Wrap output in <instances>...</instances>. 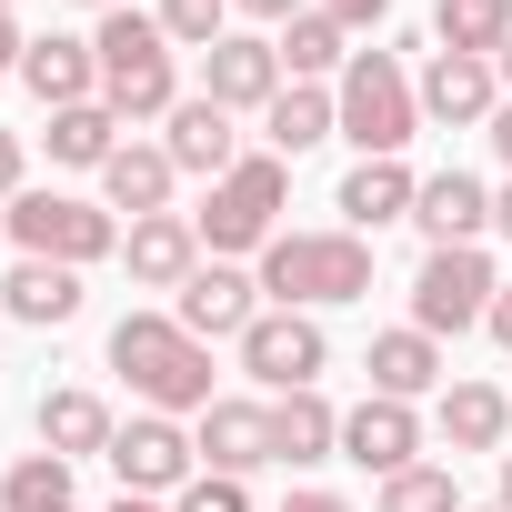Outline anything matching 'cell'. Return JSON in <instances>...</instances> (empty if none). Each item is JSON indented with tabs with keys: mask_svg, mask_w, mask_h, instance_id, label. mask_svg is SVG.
I'll use <instances>...</instances> for the list:
<instances>
[{
	"mask_svg": "<svg viewBox=\"0 0 512 512\" xmlns=\"http://www.w3.org/2000/svg\"><path fill=\"white\" fill-rule=\"evenodd\" d=\"M111 372L141 392V412H171V422H201L221 392H211V342L181 332L171 312H121L111 322Z\"/></svg>",
	"mask_w": 512,
	"mask_h": 512,
	"instance_id": "obj_1",
	"label": "cell"
},
{
	"mask_svg": "<svg viewBox=\"0 0 512 512\" xmlns=\"http://www.w3.org/2000/svg\"><path fill=\"white\" fill-rule=\"evenodd\" d=\"M372 292V241L362 231H282L272 251H262V302L272 312H342V302H362Z\"/></svg>",
	"mask_w": 512,
	"mask_h": 512,
	"instance_id": "obj_2",
	"label": "cell"
},
{
	"mask_svg": "<svg viewBox=\"0 0 512 512\" xmlns=\"http://www.w3.org/2000/svg\"><path fill=\"white\" fill-rule=\"evenodd\" d=\"M91 51H101V101L121 111V121H171L181 111V51H171V31L151 21V11H101V31H91Z\"/></svg>",
	"mask_w": 512,
	"mask_h": 512,
	"instance_id": "obj_3",
	"label": "cell"
},
{
	"mask_svg": "<svg viewBox=\"0 0 512 512\" xmlns=\"http://www.w3.org/2000/svg\"><path fill=\"white\" fill-rule=\"evenodd\" d=\"M282 201H292V161L282 151H241L231 181H211V201L191 211L211 262H241V251H272L282 241Z\"/></svg>",
	"mask_w": 512,
	"mask_h": 512,
	"instance_id": "obj_4",
	"label": "cell"
},
{
	"mask_svg": "<svg viewBox=\"0 0 512 512\" xmlns=\"http://www.w3.org/2000/svg\"><path fill=\"white\" fill-rule=\"evenodd\" d=\"M332 111H342V141L362 161H402L422 131V91H412L402 51H352V71L332 81Z\"/></svg>",
	"mask_w": 512,
	"mask_h": 512,
	"instance_id": "obj_5",
	"label": "cell"
},
{
	"mask_svg": "<svg viewBox=\"0 0 512 512\" xmlns=\"http://www.w3.org/2000/svg\"><path fill=\"white\" fill-rule=\"evenodd\" d=\"M0 221H11L21 262H71V272H91V262L121 251V211H111V201H81V191H21Z\"/></svg>",
	"mask_w": 512,
	"mask_h": 512,
	"instance_id": "obj_6",
	"label": "cell"
},
{
	"mask_svg": "<svg viewBox=\"0 0 512 512\" xmlns=\"http://www.w3.org/2000/svg\"><path fill=\"white\" fill-rule=\"evenodd\" d=\"M502 272H492V251L482 241H452V251H422V272H412V332H472L492 312Z\"/></svg>",
	"mask_w": 512,
	"mask_h": 512,
	"instance_id": "obj_7",
	"label": "cell"
},
{
	"mask_svg": "<svg viewBox=\"0 0 512 512\" xmlns=\"http://www.w3.org/2000/svg\"><path fill=\"white\" fill-rule=\"evenodd\" d=\"M101 462H111L121 492H141V502H171V492L201 482V442H191V422H171V412H131Z\"/></svg>",
	"mask_w": 512,
	"mask_h": 512,
	"instance_id": "obj_8",
	"label": "cell"
},
{
	"mask_svg": "<svg viewBox=\"0 0 512 512\" xmlns=\"http://www.w3.org/2000/svg\"><path fill=\"white\" fill-rule=\"evenodd\" d=\"M241 372L262 382L272 402H282V392H322V372H332L322 312H262V322L241 332Z\"/></svg>",
	"mask_w": 512,
	"mask_h": 512,
	"instance_id": "obj_9",
	"label": "cell"
},
{
	"mask_svg": "<svg viewBox=\"0 0 512 512\" xmlns=\"http://www.w3.org/2000/svg\"><path fill=\"white\" fill-rule=\"evenodd\" d=\"M201 91L241 121V111H272V101L292 91V71H282V51H272L262 31H221V41L201 51Z\"/></svg>",
	"mask_w": 512,
	"mask_h": 512,
	"instance_id": "obj_10",
	"label": "cell"
},
{
	"mask_svg": "<svg viewBox=\"0 0 512 512\" xmlns=\"http://www.w3.org/2000/svg\"><path fill=\"white\" fill-rule=\"evenodd\" d=\"M171 322L201 332V342H241L251 322H262V272H241V262H201V272L171 292Z\"/></svg>",
	"mask_w": 512,
	"mask_h": 512,
	"instance_id": "obj_11",
	"label": "cell"
},
{
	"mask_svg": "<svg viewBox=\"0 0 512 512\" xmlns=\"http://www.w3.org/2000/svg\"><path fill=\"white\" fill-rule=\"evenodd\" d=\"M412 91H422V121H442V131H482L502 111V71L492 61H462V51H432L412 71Z\"/></svg>",
	"mask_w": 512,
	"mask_h": 512,
	"instance_id": "obj_12",
	"label": "cell"
},
{
	"mask_svg": "<svg viewBox=\"0 0 512 512\" xmlns=\"http://www.w3.org/2000/svg\"><path fill=\"white\" fill-rule=\"evenodd\" d=\"M161 151H171L181 181H231L241 171V131H231V111L211 91H181V111L161 121Z\"/></svg>",
	"mask_w": 512,
	"mask_h": 512,
	"instance_id": "obj_13",
	"label": "cell"
},
{
	"mask_svg": "<svg viewBox=\"0 0 512 512\" xmlns=\"http://www.w3.org/2000/svg\"><path fill=\"white\" fill-rule=\"evenodd\" d=\"M342 462H362L372 482L412 472V462H422V412H412V402H382V392H362V402L342 412Z\"/></svg>",
	"mask_w": 512,
	"mask_h": 512,
	"instance_id": "obj_14",
	"label": "cell"
},
{
	"mask_svg": "<svg viewBox=\"0 0 512 512\" xmlns=\"http://www.w3.org/2000/svg\"><path fill=\"white\" fill-rule=\"evenodd\" d=\"M191 442H201V472H231V482H251V472L272 462V402L221 392V402L191 422Z\"/></svg>",
	"mask_w": 512,
	"mask_h": 512,
	"instance_id": "obj_15",
	"label": "cell"
},
{
	"mask_svg": "<svg viewBox=\"0 0 512 512\" xmlns=\"http://www.w3.org/2000/svg\"><path fill=\"white\" fill-rule=\"evenodd\" d=\"M21 91H31L41 111H81V101H101V51L71 41V31H41V41L21 51Z\"/></svg>",
	"mask_w": 512,
	"mask_h": 512,
	"instance_id": "obj_16",
	"label": "cell"
},
{
	"mask_svg": "<svg viewBox=\"0 0 512 512\" xmlns=\"http://www.w3.org/2000/svg\"><path fill=\"white\" fill-rule=\"evenodd\" d=\"M121 262H131L141 292H181V282L201 272V231H191V211H151V221H131V231H121Z\"/></svg>",
	"mask_w": 512,
	"mask_h": 512,
	"instance_id": "obj_17",
	"label": "cell"
},
{
	"mask_svg": "<svg viewBox=\"0 0 512 512\" xmlns=\"http://www.w3.org/2000/svg\"><path fill=\"white\" fill-rule=\"evenodd\" d=\"M412 201H422V171H402V161H352L342 171V191H332V211H342V231H392V221H412Z\"/></svg>",
	"mask_w": 512,
	"mask_h": 512,
	"instance_id": "obj_18",
	"label": "cell"
},
{
	"mask_svg": "<svg viewBox=\"0 0 512 512\" xmlns=\"http://www.w3.org/2000/svg\"><path fill=\"white\" fill-rule=\"evenodd\" d=\"M362 372H372V392L382 402H422V392H442L452 382V362H442V342L432 332H372V352H362Z\"/></svg>",
	"mask_w": 512,
	"mask_h": 512,
	"instance_id": "obj_19",
	"label": "cell"
},
{
	"mask_svg": "<svg viewBox=\"0 0 512 512\" xmlns=\"http://www.w3.org/2000/svg\"><path fill=\"white\" fill-rule=\"evenodd\" d=\"M412 231H422L432 251L482 241V231H492V191H482L472 171H432V181H422V201H412Z\"/></svg>",
	"mask_w": 512,
	"mask_h": 512,
	"instance_id": "obj_20",
	"label": "cell"
},
{
	"mask_svg": "<svg viewBox=\"0 0 512 512\" xmlns=\"http://www.w3.org/2000/svg\"><path fill=\"white\" fill-rule=\"evenodd\" d=\"M81 272L71 262H21L11 282H0V312H11V322H31V332H61V322H81Z\"/></svg>",
	"mask_w": 512,
	"mask_h": 512,
	"instance_id": "obj_21",
	"label": "cell"
},
{
	"mask_svg": "<svg viewBox=\"0 0 512 512\" xmlns=\"http://www.w3.org/2000/svg\"><path fill=\"white\" fill-rule=\"evenodd\" d=\"M171 191H181V171H171V151H161V141H121V151H111V171H101V201H111V211H131V221L171 211Z\"/></svg>",
	"mask_w": 512,
	"mask_h": 512,
	"instance_id": "obj_22",
	"label": "cell"
},
{
	"mask_svg": "<svg viewBox=\"0 0 512 512\" xmlns=\"http://www.w3.org/2000/svg\"><path fill=\"white\" fill-rule=\"evenodd\" d=\"M111 402L101 392H81V382H61V392H41V452H61V462H91V452H111Z\"/></svg>",
	"mask_w": 512,
	"mask_h": 512,
	"instance_id": "obj_23",
	"label": "cell"
},
{
	"mask_svg": "<svg viewBox=\"0 0 512 512\" xmlns=\"http://www.w3.org/2000/svg\"><path fill=\"white\" fill-rule=\"evenodd\" d=\"M272 462H292V472L342 462V412H332L322 392H282V402H272Z\"/></svg>",
	"mask_w": 512,
	"mask_h": 512,
	"instance_id": "obj_24",
	"label": "cell"
},
{
	"mask_svg": "<svg viewBox=\"0 0 512 512\" xmlns=\"http://www.w3.org/2000/svg\"><path fill=\"white\" fill-rule=\"evenodd\" d=\"M262 141L282 151V161H302V151H322V141H342V111H332V91L322 81H292L272 111H262Z\"/></svg>",
	"mask_w": 512,
	"mask_h": 512,
	"instance_id": "obj_25",
	"label": "cell"
},
{
	"mask_svg": "<svg viewBox=\"0 0 512 512\" xmlns=\"http://www.w3.org/2000/svg\"><path fill=\"white\" fill-rule=\"evenodd\" d=\"M432 422H442L452 452H502V442H512V402H502L492 382H442V412H432Z\"/></svg>",
	"mask_w": 512,
	"mask_h": 512,
	"instance_id": "obj_26",
	"label": "cell"
},
{
	"mask_svg": "<svg viewBox=\"0 0 512 512\" xmlns=\"http://www.w3.org/2000/svg\"><path fill=\"white\" fill-rule=\"evenodd\" d=\"M272 51H282V71H292V81H342V71H352V31L322 11V0H312L302 21H282V41H272Z\"/></svg>",
	"mask_w": 512,
	"mask_h": 512,
	"instance_id": "obj_27",
	"label": "cell"
},
{
	"mask_svg": "<svg viewBox=\"0 0 512 512\" xmlns=\"http://www.w3.org/2000/svg\"><path fill=\"white\" fill-rule=\"evenodd\" d=\"M121 111L111 101H81V111H51V161L61 171H111V151H121Z\"/></svg>",
	"mask_w": 512,
	"mask_h": 512,
	"instance_id": "obj_28",
	"label": "cell"
},
{
	"mask_svg": "<svg viewBox=\"0 0 512 512\" xmlns=\"http://www.w3.org/2000/svg\"><path fill=\"white\" fill-rule=\"evenodd\" d=\"M502 41H512V0H442V11H432V51L502 61Z\"/></svg>",
	"mask_w": 512,
	"mask_h": 512,
	"instance_id": "obj_29",
	"label": "cell"
},
{
	"mask_svg": "<svg viewBox=\"0 0 512 512\" xmlns=\"http://www.w3.org/2000/svg\"><path fill=\"white\" fill-rule=\"evenodd\" d=\"M61 502H71V462L61 452H21L0 472V512H61Z\"/></svg>",
	"mask_w": 512,
	"mask_h": 512,
	"instance_id": "obj_30",
	"label": "cell"
},
{
	"mask_svg": "<svg viewBox=\"0 0 512 512\" xmlns=\"http://www.w3.org/2000/svg\"><path fill=\"white\" fill-rule=\"evenodd\" d=\"M372 512H472V502H462V482H452L442 462H412V472H392V482L372 492Z\"/></svg>",
	"mask_w": 512,
	"mask_h": 512,
	"instance_id": "obj_31",
	"label": "cell"
},
{
	"mask_svg": "<svg viewBox=\"0 0 512 512\" xmlns=\"http://www.w3.org/2000/svg\"><path fill=\"white\" fill-rule=\"evenodd\" d=\"M151 21L171 31V51H211V41L231 31V0H161Z\"/></svg>",
	"mask_w": 512,
	"mask_h": 512,
	"instance_id": "obj_32",
	"label": "cell"
},
{
	"mask_svg": "<svg viewBox=\"0 0 512 512\" xmlns=\"http://www.w3.org/2000/svg\"><path fill=\"white\" fill-rule=\"evenodd\" d=\"M171 512H251V492H241L231 472H201L191 492H171Z\"/></svg>",
	"mask_w": 512,
	"mask_h": 512,
	"instance_id": "obj_33",
	"label": "cell"
},
{
	"mask_svg": "<svg viewBox=\"0 0 512 512\" xmlns=\"http://www.w3.org/2000/svg\"><path fill=\"white\" fill-rule=\"evenodd\" d=\"M31 191V151H21V131H0V201H21Z\"/></svg>",
	"mask_w": 512,
	"mask_h": 512,
	"instance_id": "obj_34",
	"label": "cell"
},
{
	"mask_svg": "<svg viewBox=\"0 0 512 512\" xmlns=\"http://www.w3.org/2000/svg\"><path fill=\"white\" fill-rule=\"evenodd\" d=\"M21 51H31V31H21V11H0V81H21Z\"/></svg>",
	"mask_w": 512,
	"mask_h": 512,
	"instance_id": "obj_35",
	"label": "cell"
},
{
	"mask_svg": "<svg viewBox=\"0 0 512 512\" xmlns=\"http://www.w3.org/2000/svg\"><path fill=\"white\" fill-rule=\"evenodd\" d=\"M231 11H251V21H302L312 0H231Z\"/></svg>",
	"mask_w": 512,
	"mask_h": 512,
	"instance_id": "obj_36",
	"label": "cell"
},
{
	"mask_svg": "<svg viewBox=\"0 0 512 512\" xmlns=\"http://www.w3.org/2000/svg\"><path fill=\"white\" fill-rule=\"evenodd\" d=\"M482 332H492V342H502V352H512V282H502V292H492V312H482Z\"/></svg>",
	"mask_w": 512,
	"mask_h": 512,
	"instance_id": "obj_37",
	"label": "cell"
},
{
	"mask_svg": "<svg viewBox=\"0 0 512 512\" xmlns=\"http://www.w3.org/2000/svg\"><path fill=\"white\" fill-rule=\"evenodd\" d=\"M482 141H492V151H502V171H512V101H502V111L482 121Z\"/></svg>",
	"mask_w": 512,
	"mask_h": 512,
	"instance_id": "obj_38",
	"label": "cell"
},
{
	"mask_svg": "<svg viewBox=\"0 0 512 512\" xmlns=\"http://www.w3.org/2000/svg\"><path fill=\"white\" fill-rule=\"evenodd\" d=\"M282 512H352V502H342V492H312V482H302V492H292Z\"/></svg>",
	"mask_w": 512,
	"mask_h": 512,
	"instance_id": "obj_39",
	"label": "cell"
},
{
	"mask_svg": "<svg viewBox=\"0 0 512 512\" xmlns=\"http://www.w3.org/2000/svg\"><path fill=\"white\" fill-rule=\"evenodd\" d=\"M492 231H502V241H512V181H502V191H492Z\"/></svg>",
	"mask_w": 512,
	"mask_h": 512,
	"instance_id": "obj_40",
	"label": "cell"
},
{
	"mask_svg": "<svg viewBox=\"0 0 512 512\" xmlns=\"http://www.w3.org/2000/svg\"><path fill=\"white\" fill-rule=\"evenodd\" d=\"M492 512H512V452H502V492H492Z\"/></svg>",
	"mask_w": 512,
	"mask_h": 512,
	"instance_id": "obj_41",
	"label": "cell"
},
{
	"mask_svg": "<svg viewBox=\"0 0 512 512\" xmlns=\"http://www.w3.org/2000/svg\"><path fill=\"white\" fill-rule=\"evenodd\" d=\"M111 512H171V502H141V492H121V502H111Z\"/></svg>",
	"mask_w": 512,
	"mask_h": 512,
	"instance_id": "obj_42",
	"label": "cell"
},
{
	"mask_svg": "<svg viewBox=\"0 0 512 512\" xmlns=\"http://www.w3.org/2000/svg\"><path fill=\"white\" fill-rule=\"evenodd\" d=\"M492 71H502V101H512V41H502V61H492Z\"/></svg>",
	"mask_w": 512,
	"mask_h": 512,
	"instance_id": "obj_43",
	"label": "cell"
},
{
	"mask_svg": "<svg viewBox=\"0 0 512 512\" xmlns=\"http://www.w3.org/2000/svg\"><path fill=\"white\" fill-rule=\"evenodd\" d=\"M81 11H121V0H81Z\"/></svg>",
	"mask_w": 512,
	"mask_h": 512,
	"instance_id": "obj_44",
	"label": "cell"
},
{
	"mask_svg": "<svg viewBox=\"0 0 512 512\" xmlns=\"http://www.w3.org/2000/svg\"><path fill=\"white\" fill-rule=\"evenodd\" d=\"M0 11H21V0H0Z\"/></svg>",
	"mask_w": 512,
	"mask_h": 512,
	"instance_id": "obj_45",
	"label": "cell"
},
{
	"mask_svg": "<svg viewBox=\"0 0 512 512\" xmlns=\"http://www.w3.org/2000/svg\"><path fill=\"white\" fill-rule=\"evenodd\" d=\"M61 512H81V502H61Z\"/></svg>",
	"mask_w": 512,
	"mask_h": 512,
	"instance_id": "obj_46",
	"label": "cell"
},
{
	"mask_svg": "<svg viewBox=\"0 0 512 512\" xmlns=\"http://www.w3.org/2000/svg\"><path fill=\"white\" fill-rule=\"evenodd\" d=\"M0 322H11V312H0Z\"/></svg>",
	"mask_w": 512,
	"mask_h": 512,
	"instance_id": "obj_47",
	"label": "cell"
}]
</instances>
